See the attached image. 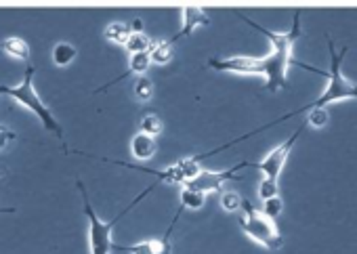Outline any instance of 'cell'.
<instances>
[{
  "label": "cell",
  "mask_w": 357,
  "mask_h": 254,
  "mask_svg": "<svg viewBox=\"0 0 357 254\" xmlns=\"http://www.w3.org/2000/svg\"><path fill=\"white\" fill-rule=\"evenodd\" d=\"M328 51H330L328 87H326V91H324L315 101H311V103H307V105H303V107H298V110H294V112H290V114H286V116H282V118H278V120H273V122H269V124H265V126H261V128H257V130H252V133H248V135H244V137H238V139L231 141V143H225V145H221V147H217V149H213V151H206L204 158H208V156H213V154H217V151H221V149H227V147H231L234 143L244 141V139H248V137H252V135H257V133H261V130H267L269 126H275V124H280V122H284V120H288V118H294V116H298V114H305V112H311V110H326L328 105L338 103V101H344V99H357V84H353V82L342 74V59H344V55H347V47H344L340 53H336V47H334L332 38L328 36Z\"/></svg>",
  "instance_id": "6da1fadb"
},
{
  "label": "cell",
  "mask_w": 357,
  "mask_h": 254,
  "mask_svg": "<svg viewBox=\"0 0 357 254\" xmlns=\"http://www.w3.org/2000/svg\"><path fill=\"white\" fill-rule=\"evenodd\" d=\"M240 20H244L250 28L259 30V32H261L263 36H267V40L271 43V53H269V55H271L273 66H271V78L267 80L265 89L271 91V93L286 89V87H288V70H290L292 64H298V61L294 59V55H292V49H294V43L301 38V13H294L292 28H290L288 32H282V34H280V32H271V30L259 26L257 22H252V20H248V17H244V15H240ZM298 66L305 68V70H311V72L324 76V72L317 70V68H311V66H307V64H298Z\"/></svg>",
  "instance_id": "7a4b0ae2"
},
{
  "label": "cell",
  "mask_w": 357,
  "mask_h": 254,
  "mask_svg": "<svg viewBox=\"0 0 357 254\" xmlns=\"http://www.w3.org/2000/svg\"><path fill=\"white\" fill-rule=\"evenodd\" d=\"M76 185H78V189H80V193H82L84 214H86V218H89V246H91V254H112V250H118V244H114V227H116V223H118L124 214H128L143 197H147V195L153 191V187L143 189V191H141V193H139V195H137L120 214H116L112 221H101V218L97 216V212H95L91 200H89V193H86V189H84V183L78 181Z\"/></svg>",
  "instance_id": "3957f363"
},
{
  "label": "cell",
  "mask_w": 357,
  "mask_h": 254,
  "mask_svg": "<svg viewBox=\"0 0 357 254\" xmlns=\"http://www.w3.org/2000/svg\"><path fill=\"white\" fill-rule=\"evenodd\" d=\"M0 95H7L11 99H15L20 105H24L28 112H32L47 130H51L55 137L63 139V128L57 122V118L51 114V110L47 107V103L40 99V95L34 89V68L30 66L24 74V80L20 87H0Z\"/></svg>",
  "instance_id": "277c9868"
},
{
  "label": "cell",
  "mask_w": 357,
  "mask_h": 254,
  "mask_svg": "<svg viewBox=\"0 0 357 254\" xmlns=\"http://www.w3.org/2000/svg\"><path fill=\"white\" fill-rule=\"evenodd\" d=\"M238 225L252 241L261 244L267 250H278L284 244V237L275 221L269 218L263 210L255 208V204L248 200H244L242 210L238 212Z\"/></svg>",
  "instance_id": "5b68a950"
},
{
  "label": "cell",
  "mask_w": 357,
  "mask_h": 254,
  "mask_svg": "<svg viewBox=\"0 0 357 254\" xmlns=\"http://www.w3.org/2000/svg\"><path fill=\"white\" fill-rule=\"evenodd\" d=\"M208 68L217 72H231V74H250V76H263L265 80L271 76V57H213L208 59Z\"/></svg>",
  "instance_id": "8992f818"
},
{
  "label": "cell",
  "mask_w": 357,
  "mask_h": 254,
  "mask_svg": "<svg viewBox=\"0 0 357 254\" xmlns=\"http://www.w3.org/2000/svg\"><path fill=\"white\" fill-rule=\"evenodd\" d=\"M301 130H303V128H296L284 143H280L275 149H271V151L259 162V170H261L267 179H273V181L280 179V174H282V170H284V166H286V162H288V156H290L294 143H296L298 137H301Z\"/></svg>",
  "instance_id": "52a82bcc"
},
{
  "label": "cell",
  "mask_w": 357,
  "mask_h": 254,
  "mask_svg": "<svg viewBox=\"0 0 357 254\" xmlns=\"http://www.w3.org/2000/svg\"><path fill=\"white\" fill-rule=\"evenodd\" d=\"M248 166V162H240V164H236L234 168H229V170H202L196 179H192L190 183H185L188 187H194V189H200V191H204V193H211V191H219L227 181H234V177L242 170V168H246Z\"/></svg>",
  "instance_id": "ba28073f"
},
{
  "label": "cell",
  "mask_w": 357,
  "mask_h": 254,
  "mask_svg": "<svg viewBox=\"0 0 357 254\" xmlns=\"http://www.w3.org/2000/svg\"><path fill=\"white\" fill-rule=\"evenodd\" d=\"M181 210L183 208H178V212L174 214V218H172V223L166 229L162 239H145V241H139L135 246H118V250L128 252V254H170V233L174 229V223L178 221V214H181Z\"/></svg>",
  "instance_id": "9c48e42d"
},
{
  "label": "cell",
  "mask_w": 357,
  "mask_h": 254,
  "mask_svg": "<svg viewBox=\"0 0 357 254\" xmlns=\"http://www.w3.org/2000/svg\"><path fill=\"white\" fill-rule=\"evenodd\" d=\"M206 24H208V15H206L202 9H196V7H188V9H183V28L174 34L172 43H176V40H181V38L190 36L196 28L206 26Z\"/></svg>",
  "instance_id": "30bf717a"
},
{
  "label": "cell",
  "mask_w": 357,
  "mask_h": 254,
  "mask_svg": "<svg viewBox=\"0 0 357 254\" xmlns=\"http://www.w3.org/2000/svg\"><path fill=\"white\" fill-rule=\"evenodd\" d=\"M151 68V55L149 53H139V55H130V59H128V70L124 72V74H120L116 80H112L109 84H105V87H101V89H97L95 93H103V91H107L112 84H116V82H120V80H124L126 76H141V74H145L147 70Z\"/></svg>",
  "instance_id": "8fae6325"
},
{
  "label": "cell",
  "mask_w": 357,
  "mask_h": 254,
  "mask_svg": "<svg viewBox=\"0 0 357 254\" xmlns=\"http://www.w3.org/2000/svg\"><path fill=\"white\" fill-rule=\"evenodd\" d=\"M130 151L137 160H149L153 158V154L158 151V143H155V137H149V135H143V133H137L130 141Z\"/></svg>",
  "instance_id": "7c38bea8"
},
{
  "label": "cell",
  "mask_w": 357,
  "mask_h": 254,
  "mask_svg": "<svg viewBox=\"0 0 357 254\" xmlns=\"http://www.w3.org/2000/svg\"><path fill=\"white\" fill-rule=\"evenodd\" d=\"M0 49H3L13 59H20V61L30 59V47H28V43L24 38H17V36L5 38L3 43H0Z\"/></svg>",
  "instance_id": "4fadbf2b"
},
{
  "label": "cell",
  "mask_w": 357,
  "mask_h": 254,
  "mask_svg": "<svg viewBox=\"0 0 357 254\" xmlns=\"http://www.w3.org/2000/svg\"><path fill=\"white\" fill-rule=\"evenodd\" d=\"M132 32H135V30H132L128 24L116 22V24H109V26L105 28L103 36H105V40H109V43H114V45L124 47V45L128 43V38H130V34H132Z\"/></svg>",
  "instance_id": "5bb4252c"
},
{
  "label": "cell",
  "mask_w": 357,
  "mask_h": 254,
  "mask_svg": "<svg viewBox=\"0 0 357 254\" xmlns=\"http://www.w3.org/2000/svg\"><path fill=\"white\" fill-rule=\"evenodd\" d=\"M174 43L172 40H160V43H153V47L149 49V55H151V64L155 66H166L170 64L172 55H174Z\"/></svg>",
  "instance_id": "9a60e30c"
},
{
  "label": "cell",
  "mask_w": 357,
  "mask_h": 254,
  "mask_svg": "<svg viewBox=\"0 0 357 254\" xmlns=\"http://www.w3.org/2000/svg\"><path fill=\"white\" fill-rule=\"evenodd\" d=\"M76 55H78V51H76L74 45H70V43H57L55 49H53V64L57 68H68L76 59Z\"/></svg>",
  "instance_id": "2e32d148"
},
{
  "label": "cell",
  "mask_w": 357,
  "mask_h": 254,
  "mask_svg": "<svg viewBox=\"0 0 357 254\" xmlns=\"http://www.w3.org/2000/svg\"><path fill=\"white\" fill-rule=\"evenodd\" d=\"M206 202V193L194 187L183 185L181 187V208H190V210H200Z\"/></svg>",
  "instance_id": "e0dca14e"
},
{
  "label": "cell",
  "mask_w": 357,
  "mask_h": 254,
  "mask_svg": "<svg viewBox=\"0 0 357 254\" xmlns=\"http://www.w3.org/2000/svg\"><path fill=\"white\" fill-rule=\"evenodd\" d=\"M153 47V43L149 40V36L145 32H132L128 43L124 45V49L130 53V55H139V53H149V49Z\"/></svg>",
  "instance_id": "ac0fdd59"
},
{
  "label": "cell",
  "mask_w": 357,
  "mask_h": 254,
  "mask_svg": "<svg viewBox=\"0 0 357 254\" xmlns=\"http://www.w3.org/2000/svg\"><path fill=\"white\" fill-rule=\"evenodd\" d=\"M162 128H164V122H162V118H160L158 114H153V112L145 114V116L141 118V122H139V133L149 135V137L160 135Z\"/></svg>",
  "instance_id": "d6986e66"
},
{
  "label": "cell",
  "mask_w": 357,
  "mask_h": 254,
  "mask_svg": "<svg viewBox=\"0 0 357 254\" xmlns=\"http://www.w3.org/2000/svg\"><path fill=\"white\" fill-rule=\"evenodd\" d=\"M153 82L149 80V78H145V76H139L137 78V82H135V97L139 99V101H149L151 97H153Z\"/></svg>",
  "instance_id": "ffe728a7"
},
{
  "label": "cell",
  "mask_w": 357,
  "mask_h": 254,
  "mask_svg": "<svg viewBox=\"0 0 357 254\" xmlns=\"http://www.w3.org/2000/svg\"><path fill=\"white\" fill-rule=\"evenodd\" d=\"M242 204L244 200L236 193V191H225L221 193V208L225 212H240L242 210Z\"/></svg>",
  "instance_id": "44dd1931"
},
{
  "label": "cell",
  "mask_w": 357,
  "mask_h": 254,
  "mask_svg": "<svg viewBox=\"0 0 357 254\" xmlns=\"http://www.w3.org/2000/svg\"><path fill=\"white\" fill-rule=\"evenodd\" d=\"M278 181H273V179H263L261 183H259V187H257V193H259V197L263 200V202H267V200H271V197H278Z\"/></svg>",
  "instance_id": "7402d4cb"
},
{
  "label": "cell",
  "mask_w": 357,
  "mask_h": 254,
  "mask_svg": "<svg viewBox=\"0 0 357 254\" xmlns=\"http://www.w3.org/2000/svg\"><path fill=\"white\" fill-rule=\"evenodd\" d=\"M282 210H284V200L278 195V197H271V200H267V202H263V212L269 216V218H278L280 214H282Z\"/></svg>",
  "instance_id": "603a6c76"
},
{
  "label": "cell",
  "mask_w": 357,
  "mask_h": 254,
  "mask_svg": "<svg viewBox=\"0 0 357 254\" xmlns=\"http://www.w3.org/2000/svg\"><path fill=\"white\" fill-rule=\"evenodd\" d=\"M307 120H309V124H311L313 128H321V126H326V124H328L330 114H328L326 110H311Z\"/></svg>",
  "instance_id": "cb8c5ba5"
},
{
  "label": "cell",
  "mask_w": 357,
  "mask_h": 254,
  "mask_svg": "<svg viewBox=\"0 0 357 254\" xmlns=\"http://www.w3.org/2000/svg\"><path fill=\"white\" fill-rule=\"evenodd\" d=\"M5 212H13V208L9 210V208H5V210H0V214H5Z\"/></svg>",
  "instance_id": "d4e9b609"
}]
</instances>
